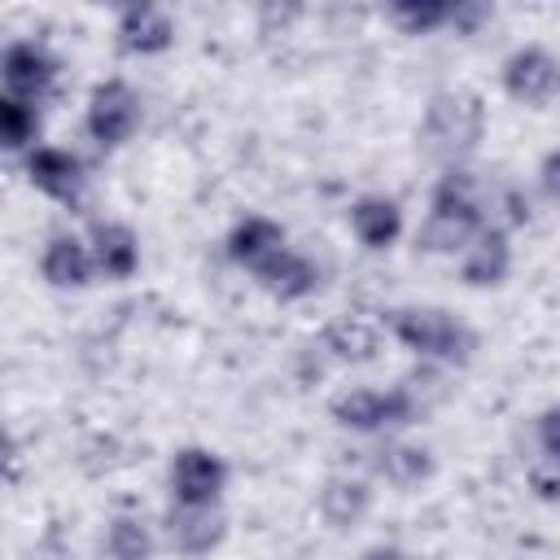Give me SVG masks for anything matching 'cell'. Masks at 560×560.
<instances>
[{"mask_svg": "<svg viewBox=\"0 0 560 560\" xmlns=\"http://www.w3.org/2000/svg\"><path fill=\"white\" fill-rule=\"evenodd\" d=\"M490 228V192L468 166H446L429 192V214L416 232L424 254H464Z\"/></svg>", "mask_w": 560, "mask_h": 560, "instance_id": "1", "label": "cell"}, {"mask_svg": "<svg viewBox=\"0 0 560 560\" xmlns=\"http://www.w3.org/2000/svg\"><path fill=\"white\" fill-rule=\"evenodd\" d=\"M486 136V101L472 92V88H442L429 96L424 105V118H420V149L433 158V162H446V166H464V158L477 153Z\"/></svg>", "mask_w": 560, "mask_h": 560, "instance_id": "2", "label": "cell"}, {"mask_svg": "<svg viewBox=\"0 0 560 560\" xmlns=\"http://www.w3.org/2000/svg\"><path fill=\"white\" fill-rule=\"evenodd\" d=\"M389 332L407 350H416L420 359L442 363V368H468L477 346H481L477 332L459 315H451L446 306H394Z\"/></svg>", "mask_w": 560, "mask_h": 560, "instance_id": "3", "label": "cell"}, {"mask_svg": "<svg viewBox=\"0 0 560 560\" xmlns=\"http://www.w3.org/2000/svg\"><path fill=\"white\" fill-rule=\"evenodd\" d=\"M429 411V402L411 389V381L389 385V389H372V385H354L328 398V416L332 424L350 429V433H389V429H407L420 424V416Z\"/></svg>", "mask_w": 560, "mask_h": 560, "instance_id": "4", "label": "cell"}, {"mask_svg": "<svg viewBox=\"0 0 560 560\" xmlns=\"http://www.w3.org/2000/svg\"><path fill=\"white\" fill-rule=\"evenodd\" d=\"M140 118H144V105H140V92L127 79H101L88 92L83 127H88L96 149H122L140 131Z\"/></svg>", "mask_w": 560, "mask_h": 560, "instance_id": "5", "label": "cell"}, {"mask_svg": "<svg viewBox=\"0 0 560 560\" xmlns=\"http://www.w3.org/2000/svg\"><path fill=\"white\" fill-rule=\"evenodd\" d=\"M0 79H4V92L9 96H22V101L44 105L57 92L61 61L44 44H35V39H13L4 48V57H0Z\"/></svg>", "mask_w": 560, "mask_h": 560, "instance_id": "6", "label": "cell"}, {"mask_svg": "<svg viewBox=\"0 0 560 560\" xmlns=\"http://www.w3.org/2000/svg\"><path fill=\"white\" fill-rule=\"evenodd\" d=\"M171 499L175 503H219L228 490V464L210 446H179L171 455Z\"/></svg>", "mask_w": 560, "mask_h": 560, "instance_id": "7", "label": "cell"}, {"mask_svg": "<svg viewBox=\"0 0 560 560\" xmlns=\"http://www.w3.org/2000/svg\"><path fill=\"white\" fill-rule=\"evenodd\" d=\"M499 83L503 92L516 101V105H529V109H542L556 92H560V61L538 48V44H525L516 52H508L503 70H499Z\"/></svg>", "mask_w": 560, "mask_h": 560, "instance_id": "8", "label": "cell"}, {"mask_svg": "<svg viewBox=\"0 0 560 560\" xmlns=\"http://www.w3.org/2000/svg\"><path fill=\"white\" fill-rule=\"evenodd\" d=\"M162 529H166V542L171 551L197 560V556H210L223 547L228 538V512L219 503H171V512L162 516Z\"/></svg>", "mask_w": 560, "mask_h": 560, "instance_id": "9", "label": "cell"}, {"mask_svg": "<svg viewBox=\"0 0 560 560\" xmlns=\"http://www.w3.org/2000/svg\"><path fill=\"white\" fill-rule=\"evenodd\" d=\"M114 44L127 57H158L175 44V18L162 4H127V9H118Z\"/></svg>", "mask_w": 560, "mask_h": 560, "instance_id": "10", "label": "cell"}, {"mask_svg": "<svg viewBox=\"0 0 560 560\" xmlns=\"http://www.w3.org/2000/svg\"><path fill=\"white\" fill-rule=\"evenodd\" d=\"M26 179L44 197H52L61 206H79L83 201V188H88L83 162L70 149H57V144H39L35 153H26Z\"/></svg>", "mask_w": 560, "mask_h": 560, "instance_id": "11", "label": "cell"}, {"mask_svg": "<svg viewBox=\"0 0 560 560\" xmlns=\"http://www.w3.org/2000/svg\"><path fill=\"white\" fill-rule=\"evenodd\" d=\"M372 499H376L372 481L350 477V472H332V477H324V486H319V494H315V512H319V521H324L328 529L346 534V529H354V525L368 521Z\"/></svg>", "mask_w": 560, "mask_h": 560, "instance_id": "12", "label": "cell"}, {"mask_svg": "<svg viewBox=\"0 0 560 560\" xmlns=\"http://www.w3.org/2000/svg\"><path fill=\"white\" fill-rule=\"evenodd\" d=\"M39 276L44 284L52 289H88L92 276H96V262H92V245L74 232H52L39 249Z\"/></svg>", "mask_w": 560, "mask_h": 560, "instance_id": "13", "label": "cell"}, {"mask_svg": "<svg viewBox=\"0 0 560 560\" xmlns=\"http://www.w3.org/2000/svg\"><path fill=\"white\" fill-rule=\"evenodd\" d=\"M92 262L101 280H131L140 271V236L118 219H96L88 228Z\"/></svg>", "mask_w": 560, "mask_h": 560, "instance_id": "14", "label": "cell"}, {"mask_svg": "<svg viewBox=\"0 0 560 560\" xmlns=\"http://www.w3.org/2000/svg\"><path fill=\"white\" fill-rule=\"evenodd\" d=\"M289 245H284V228L276 223V219H267V214H245L241 223H232V232H228V241H223V254L236 262V267H245L249 276L254 271H262L276 254H284Z\"/></svg>", "mask_w": 560, "mask_h": 560, "instance_id": "15", "label": "cell"}, {"mask_svg": "<svg viewBox=\"0 0 560 560\" xmlns=\"http://www.w3.org/2000/svg\"><path fill=\"white\" fill-rule=\"evenodd\" d=\"M368 464H372V477H376V481H385V486H394V490H402V494L420 490V486L433 481V472H438L433 451H429V446H416V442H385V446L372 451Z\"/></svg>", "mask_w": 560, "mask_h": 560, "instance_id": "16", "label": "cell"}, {"mask_svg": "<svg viewBox=\"0 0 560 560\" xmlns=\"http://www.w3.org/2000/svg\"><path fill=\"white\" fill-rule=\"evenodd\" d=\"M512 276V232L486 228L464 254H459V280L468 289H499Z\"/></svg>", "mask_w": 560, "mask_h": 560, "instance_id": "17", "label": "cell"}, {"mask_svg": "<svg viewBox=\"0 0 560 560\" xmlns=\"http://www.w3.org/2000/svg\"><path fill=\"white\" fill-rule=\"evenodd\" d=\"M315 350L328 363H368L381 350V324H372L363 315H337L332 324L319 328Z\"/></svg>", "mask_w": 560, "mask_h": 560, "instance_id": "18", "label": "cell"}, {"mask_svg": "<svg viewBox=\"0 0 560 560\" xmlns=\"http://www.w3.org/2000/svg\"><path fill=\"white\" fill-rule=\"evenodd\" d=\"M350 232L363 249H389L402 236V210L385 192H363L350 201Z\"/></svg>", "mask_w": 560, "mask_h": 560, "instance_id": "19", "label": "cell"}, {"mask_svg": "<svg viewBox=\"0 0 560 560\" xmlns=\"http://www.w3.org/2000/svg\"><path fill=\"white\" fill-rule=\"evenodd\" d=\"M254 280H258V289L271 293L276 302H302V298H311V293L319 289V267H315L306 254L284 249V254H276L262 271H254Z\"/></svg>", "mask_w": 560, "mask_h": 560, "instance_id": "20", "label": "cell"}, {"mask_svg": "<svg viewBox=\"0 0 560 560\" xmlns=\"http://www.w3.org/2000/svg\"><path fill=\"white\" fill-rule=\"evenodd\" d=\"M39 127H44V118H39V105L35 101H22V96H9V92H0V144L9 149V153H35L39 144Z\"/></svg>", "mask_w": 560, "mask_h": 560, "instance_id": "21", "label": "cell"}, {"mask_svg": "<svg viewBox=\"0 0 560 560\" xmlns=\"http://www.w3.org/2000/svg\"><path fill=\"white\" fill-rule=\"evenodd\" d=\"M153 529L144 525V516H131V512H118L109 525H105V556L109 560H153Z\"/></svg>", "mask_w": 560, "mask_h": 560, "instance_id": "22", "label": "cell"}, {"mask_svg": "<svg viewBox=\"0 0 560 560\" xmlns=\"http://www.w3.org/2000/svg\"><path fill=\"white\" fill-rule=\"evenodd\" d=\"M455 4L451 0H398L385 9V18L402 31V35H433L442 26H451Z\"/></svg>", "mask_w": 560, "mask_h": 560, "instance_id": "23", "label": "cell"}, {"mask_svg": "<svg viewBox=\"0 0 560 560\" xmlns=\"http://www.w3.org/2000/svg\"><path fill=\"white\" fill-rule=\"evenodd\" d=\"M534 442H538L542 459L560 468V402L547 407V411H538V420H534Z\"/></svg>", "mask_w": 560, "mask_h": 560, "instance_id": "24", "label": "cell"}, {"mask_svg": "<svg viewBox=\"0 0 560 560\" xmlns=\"http://www.w3.org/2000/svg\"><path fill=\"white\" fill-rule=\"evenodd\" d=\"M494 18V9L490 4H468V0H455V13H451V26L459 31V35H472L481 22H490Z\"/></svg>", "mask_w": 560, "mask_h": 560, "instance_id": "25", "label": "cell"}, {"mask_svg": "<svg viewBox=\"0 0 560 560\" xmlns=\"http://www.w3.org/2000/svg\"><path fill=\"white\" fill-rule=\"evenodd\" d=\"M538 188H542V197L560 201V149L542 153V162H538Z\"/></svg>", "mask_w": 560, "mask_h": 560, "instance_id": "26", "label": "cell"}, {"mask_svg": "<svg viewBox=\"0 0 560 560\" xmlns=\"http://www.w3.org/2000/svg\"><path fill=\"white\" fill-rule=\"evenodd\" d=\"M529 486L542 503H560V477H547V472H529Z\"/></svg>", "mask_w": 560, "mask_h": 560, "instance_id": "27", "label": "cell"}, {"mask_svg": "<svg viewBox=\"0 0 560 560\" xmlns=\"http://www.w3.org/2000/svg\"><path fill=\"white\" fill-rule=\"evenodd\" d=\"M359 560H411V556L398 542H372V547L359 551Z\"/></svg>", "mask_w": 560, "mask_h": 560, "instance_id": "28", "label": "cell"}]
</instances>
